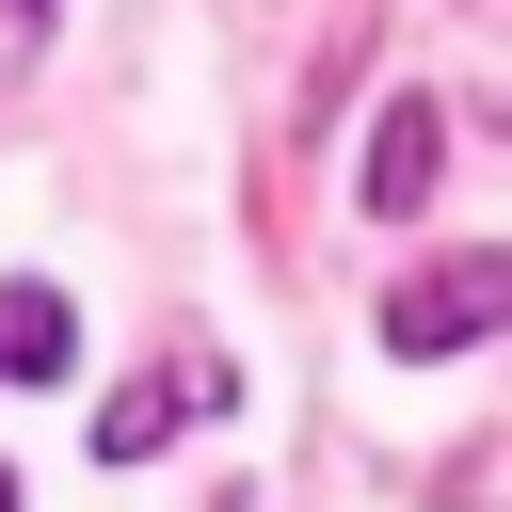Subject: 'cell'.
<instances>
[{"instance_id": "cell-1", "label": "cell", "mask_w": 512, "mask_h": 512, "mask_svg": "<svg viewBox=\"0 0 512 512\" xmlns=\"http://www.w3.org/2000/svg\"><path fill=\"white\" fill-rule=\"evenodd\" d=\"M480 320H512V256L496 240H464L448 272H416V288H384V352L416 368V352H464Z\"/></svg>"}, {"instance_id": "cell-2", "label": "cell", "mask_w": 512, "mask_h": 512, "mask_svg": "<svg viewBox=\"0 0 512 512\" xmlns=\"http://www.w3.org/2000/svg\"><path fill=\"white\" fill-rule=\"evenodd\" d=\"M240 400V368H160V384H112L96 400V464H144V448H176L192 416H224Z\"/></svg>"}, {"instance_id": "cell-3", "label": "cell", "mask_w": 512, "mask_h": 512, "mask_svg": "<svg viewBox=\"0 0 512 512\" xmlns=\"http://www.w3.org/2000/svg\"><path fill=\"white\" fill-rule=\"evenodd\" d=\"M432 160H448V128H432V96H384V128H368V160H352V192H368V224H400V208H432Z\"/></svg>"}, {"instance_id": "cell-4", "label": "cell", "mask_w": 512, "mask_h": 512, "mask_svg": "<svg viewBox=\"0 0 512 512\" xmlns=\"http://www.w3.org/2000/svg\"><path fill=\"white\" fill-rule=\"evenodd\" d=\"M64 352H80L64 288H0V384H64Z\"/></svg>"}, {"instance_id": "cell-5", "label": "cell", "mask_w": 512, "mask_h": 512, "mask_svg": "<svg viewBox=\"0 0 512 512\" xmlns=\"http://www.w3.org/2000/svg\"><path fill=\"white\" fill-rule=\"evenodd\" d=\"M0 512H16V464H0Z\"/></svg>"}, {"instance_id": "cell-6", "label": "cell", "mask_w": 512, "mask_h": 512, "mask_svg": "<svg viewBox=\"0 0 512 512\" xmlns=\"http://www.w3.org/2000/svg\"><path fill=\"white\" fill-rule=\"evenodd\" d=\"M16 16H48V0H16Z\"/></svg>"}]
</instances>
